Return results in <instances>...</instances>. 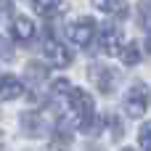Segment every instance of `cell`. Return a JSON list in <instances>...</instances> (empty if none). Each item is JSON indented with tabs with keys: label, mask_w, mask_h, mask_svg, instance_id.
<instances>
[{
	"label": "cell",
	"mask_w": 151,
	"mask_h": 151,
	"mask_svg": "<svg viewBox=\"0 0 151 151\" xmlns=\"http://www.w3.org/2000/svg\"><path fill=\"white\" fill-rule=\"evenodd\" d=\"M69 106H72V111L77 114L80 125L88 130V127H90V119H93V114H96L93 96H90V93H85L82 88H69Z\"/></svg>",
	"instance_id": "6da1fadb"
},
{
	"label": "cell",
	"mask_w": 151,
	"mask_h": 151,
	"mask_svg": "<svg viewBox=\"0 0 151 151\" xmlns=\"http://www.w3.org/2000/svg\"><path fill=\"white\" fill-rule=\"evenodd\" d=\"M149 101H151L149 88H146L143 82H135V85L127 90V96H125V111H127L133 119H138V117H143V114H146Z\"/></svg>",
	"instance_id": "7a4b0ae2"
},
{
	"label": "cell",
	"mask_w": 151,
	"mask_h": 151,
	"mask_svg": "<svg viewBox=\"0 0 151 151\" xmlns=\"http://www.w3.org/2000/svg\"><path fill=\"white\" fill-rule=\"evenodd\" d=\"M45 58H48L50 66L64 69V66L72 64V50H69L66 45H61L58 40H48V42H45Z\"/></svg>",
	"instance_id": "3957f363"
},
{
	"label": "cell",
	"mask_w": 151,
	"mask_h": 151,
	"mask_svg": "<svg viewBox=\"0 0 151 151\" xmlns=\"http://www.w3.org/2000/svg\"><path fill=\"white\" fill-rule=\"evenodd\" d=\"M69 37H72V42H77V45H90L93 37H96V21H93V19H80V21H74V24L69 27Z\"/></svg>",
	"instance_id": "277c9868"
},
{
	"label": "cell",
	"mask_w": 151,
	"mask_h": 151,
	"mask_svg": "<svg viewBox=\"0 0 151 151\" xmlns=\"http://www.w3.org/2000/svg\"><path fill=\"white\" fill-rule=\"evenodd\" d=\"M21 130L29 138H42V135H48V122L37 111H24L21 114Z\"/></svg>",
	"instance_id": "5b68a950"
},
{
	"label": "cell",
	"mask_w": 151,
	"mask_h": 151,
	"mask_svg": "<svg viewBox=\"0 0 151 151\" xmlns=\"http://www.w3.org/2000/svg\"><path fill=\"white\" fill-rule=\"evenodd\" d=\"M90 80L96 82V88H98L101 93H111L114 85H117V74H114V69H109V66H93V69H90Z\"/></svg>",
	"instance_id": "8992f818"
},
{
	"label": "cell",
	"mask_w": 151,
	"mask_h": 151,
	"mask_svg": "<svg viewBox=\"0 0 151 151\" xmlns=\"http://www.w3.org/2000/svg\"><path fill=\"white\" fill-rule=\"evenodd\" d=\"M122 48V32L114 24H106L101 29V50L104 53H119Z\"/></svg>",
	"instance_id": "52a82bcc"
},
{
	"label": "cell",
	"mask_w": 151,
	"mask_h": 151,
	"mask_svg": "<svg viewBox=\"0 0 151 151\" xmlns=\"http://www.w3.org/2000/svg\"><path fill=\"white\" fill-rule=\"evenodd\" d=\"M21 93H24V85H21L19 77H11V74L0 77V104H5V101H16Z\"/></svg>",
	"instance_id": "ba28073f"
},
{
	"label": "cell",
	"mask_w": 151,
	"mask_h": 151,
	"mask_svg": "<svg viewBox=\"0 0 151 151\" xmlns=\"http://www.w3.org/2000/svg\"><path fill=\"white\" fill-rule=\"evenodd\" d=\"M32 35H35V24L27 16H16V21H13V37L21 40V42H27V40H32Z\"/></svg>",
	"instance_id": "9c48e42d"
},
{
	"label": "cell",
	"mask_w": 151,
	"mask_h": 151,
	"mask_svg": "<svg viewBox=\"0 0 151 151\" xmlns=\"http://www.w3.org/2000/svg\"><path fill=\"white\" fill-rule=\"evenodd\" d=\"M93 5H96V8H101L104 13H119V16H125V13H127L125 0H93Z\"/></svg>",
	"instance_id": "30bf717a"
},
{
	"label": "cell",
	"mask_w": 151,
	"mask_h": 151,
	"mask_svg": "<svg viewBox=\"0 0 151 151\" xmlns=\"http://www.w3.org/2000/svg\"><path fill=\"white\" fill-rule=\"evenodd\" d=\"M119 58H122V64H127V66H135V64L141 61V50H138V45H135V42H130V45L119 48Z\"/></svg>",
	"instance_id": "8fae6325"
},
{
	"label": "cell",
	"mask_w": 151,
	"mask_h": 151,
	"mask_svg": "<svg viewBox=\"0 0 151 151\" xmlns=\"http://www.w3.org/2000/svg\"><path fill=\"white\" fill-rule=\"evenodd\" d=\"M45 77H48V69H45L40 61H29V64H27V80H29V82H42Z\"/></svg>",
	"instance_id": "7c38bea8"
},
{
	"label": "cell",
	"mask_w": 151,
	"mask_h": 151,
	"mask_svg": "<svg viewBox=\"0 0 151 151\" xmlns=\"http://www.w3.org/2000/svg\"><path fill=\"white\" fill-rule=\"evenodd\" d=\"M35 11L48 19V16H53L58 11V0H35Z\"/></svg>",
	"instance_id": "4fadbf2b"
},
{
	"label": "cell",
	"mask_w": 151,
	"mask_h": 151,
	"mask_svg": "<svg viewBox=\"0 0 151 151\" xmlns=\"http://www.w3.org/2000/svg\"><path fill=\"white\" fill-rule=\"evenodd\" d=\"M138 143H141L143 151H151V119L141 125V130H138Z\"/></svg>",
	"instance_id": "5bb4252c"
},
{
	"label": "cell",
	"mask_w": 151,
	"mask_h": 151,
	"mask_svg": "<svg viewBox=\"0 0 151 151\" xmlns=\"http://www.w3.org/2000/svg\"><path fill=\"white\" fill-rule=\"evenodd\" d=\"M138 19H141L143 29L151 32V3H141V5H138Z\"/></svg>",
	"instance_id": "9a60e30c"
},
{
	"label": "cell",
	"mask_w": 151,
	"mask_h": 151,
	"mask_svg": "<svg viewBox=\"0 0 151 151\" xmlns=\"http://www.w3.org/2000/svg\"><path fill=\"white\" fill-rule=\"evenodd\" d=\"M11 58H13V45L5 37H0V61H11Z\"/></svg>",
	"instance_id": "2e32d148"
},
{
	"label": "cell",
	"mask_w": 151,
	"mask_h": 151,
	"mask_svg": "<svg viewBox=\"0 0 151 151\" xmlns=\"http://www.w3.org/2000/svg\"><path fill=\"white\" fill-rule=\"evenodd\" d=\"M69 88H72V85H69L66 80H56V82L50 85V93H53V96H61V93H69Z\"/></svg>",
	"instance_id": "e0dca14e"
},
{
	"label": "cell",
	"mask_w": 151,
	"mask_h": 151,
	"mask_svg": "<svg viewBox=\"0 0 151 151\" xmlns=\"http://www.w3.org/2000/svg\"><path fill=\"white\" fill-rule=\"evenodd\" d=\"M109 125H111V130H114V138H122V125H119V122H117L114 117L109 119Z\"/></svg>",
	"instance_id": "ac0fdd59"
},
{
	"label": "cell",
	"mask_w": 151,
	"mask_h": 151,
	"mask_svg": "<svg viewBox=\"0 0 151 151\" xmlns=\"http://www.w3.org/2000/svg\"><path fill=\"white\" fill-rule=\"evenodd\" d=\"M0 11H11V0H0Z\"/></svg>",
	"instance_id": "d6986e66"
},
{
	"label": "cell",
	"mask_w": 151,
	"mask_h": 151,
	"mask_svg": "<svg viewBox=\"0 0 151 151\" xmlns=\"http://www.w3.org/2000/svg\"><path fill=\"white\" fill-rule=\"evenodd\" d=\"M146 48H149V53H151V32H149V40H146Z\"/></svg>",
	"instance_id": "ffe728a7"
},
{
	"label": "cell",
	"mask_w": 151,
	"mask_h": 151,
	"mask_svg": "<svg viewBox=\"0 0 151 151\" xmlns=\"http://www.w3.org/2000/svg\"><path fill=\"white\" fill-rule=\"evenodd\" d=\"M122 151H135V149H122Z\"/></svg>",
	"instance_id": "44dd1931"
}]
</instances>
